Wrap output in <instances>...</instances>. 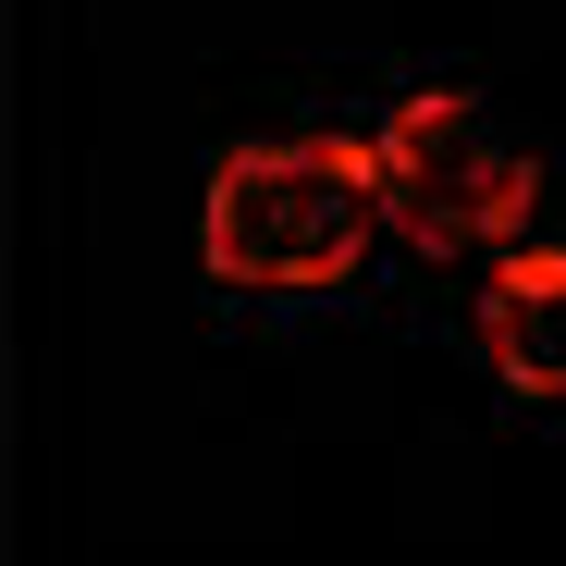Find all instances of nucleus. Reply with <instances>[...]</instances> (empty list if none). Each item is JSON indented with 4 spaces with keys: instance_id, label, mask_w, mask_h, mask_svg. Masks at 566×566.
<instances>
[{
    "instance_id": "1",
    "label": "nucleus",
    "mask_w": 566,
    "mask_h": 566,
    "mask_svg": "<svg viewBox=\"0 0 566 566\" xmlns=\"http://www.w3.org/2000/svg\"><path fill=\"white\" fill-rule=\"evenodd\" d=\"M369 222H382V185H369V148L333 136H259L210 172L198 198V247L222 283H271V296H308V283H345Z\"/></svg>"
},
{
    "instance_id": "3",
    "label": "nucleus",
    "mask_w": 566,
    "mask_h": 566,
    "mask_svg": "<svg viewBox=\"0 0 566 566\" xmlns=\"http://www.w3.org/2000/svg\"><path fill=\"white\" fill-rule=\"evenodd\" d=\"M481 345L517 395H566V247H517L481 296Z\"/></svg>"
},
{
    "instance_id": "2",
    "label": "nucleus",
    "mask_w": 566,
    "mask_h": 566,
    "mask_svg": "<svg viewBox=\"0 0 566 566\" xmlns=\"http://www.w3.org/2000/svg\"><path fill=\"white\" fill-rule=\"evenodd\" d=\"M369 185L407 234H517L542 198V160L481 99L431 86V99H395V124L369 136Z\"/></svg>"
}]
</instances>
